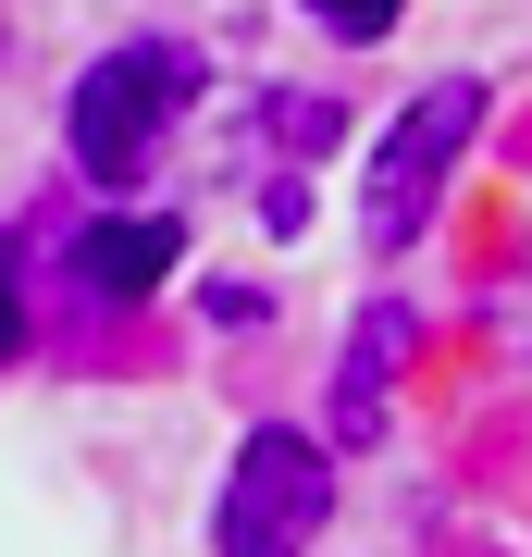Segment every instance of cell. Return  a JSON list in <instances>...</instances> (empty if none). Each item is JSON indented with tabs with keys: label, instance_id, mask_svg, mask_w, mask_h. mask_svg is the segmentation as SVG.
Masks as SVG:
<instances>
[{
	"label": "cell",
	"instance_id": "3",
	"mask_svg": "<svg viewBox=\"0 0 532 557\" xmlns=\"http://www.w3.org/2000/svg\"><path fill=\"white\" fill-rule=\"evenodd\" d=\"M322 508H335V458L310 434H248L236 471H223V557H297L322 533Z\"/></svg>",
	"mask_w": 532,
	"mask_h": 557
},
{
	"label": "cell",
	"instance_id": "7",
	"mask_svg": "<svg viewBox=\"0 0 532 557\" xmlns=\"http://www.w3.org/2000/svg\"><path fill=\"white\" fill-rule=\"evenodd\" d=\"M25 347V273H13V236H0V359Z\"/></svg>",
	"mask_w": 532,
	"mask_h": 557
},
{
	"label": "cell",
	"instance_id": "4",
	"mask_svg": "<svg viewBox=\"0 0 532 557\" xmlns=\"http://www.w3.org/2000/svg\"><path fill=\"white\" fill-rule=\"evenodd\" d=\"M396 359H409V310H359V335H347V372H335V446H372L384 434V384H396Z\"/></svg>",
	"mask_w": 532,
	"mask_h": 557
},
{
	"label": "cell",
	"instance_id": "2",
	"mask_svg": "<svg viewBox=\"0 0 532 557\" xmlns=\"http://www.w3.org/2000/svg\"><path fill=\"white\" fill-rule=\"evenodd\" d=\"M471 124H483V87H471V75L421 87V100L396 112V137L372 149V186H359V223H372V248H409L421 223H434L446 174H458V149H471Z\"/></svg>",
	"mask_w": 532,
	"mask_h": 557
},
{
	"label": "cell",
	"instance_id": "1",
	"mask_svg": "<svg viewBox=\"0 0 532 557\" xmlns=\"http://www.w3.org/2000/svg\"><path fill=\"white\" fill-rule=\"evenodd\" d=\"M186 87H198V50H174V38L112 50V62H99V75L75 87V174H99V186H137L149 161H161V137H174Z\"/></svg>",
	"mask_w": 532,
	"mask_h": 557
},
{
	"label": "cell",
	"instance_id": "5",
	"mask_svg": "<svg viewBox=\"0 0 532 557\" xmlns=\"http://www.w3.org/2000/svg\"><path fill=\"white\" fill-rule=\"evenodd\" d=\"M75 273H87V298H149V285L174 273V223H161V211L87 223V236H75Z\"/></svg>",
	"mask_w": 532,
	"mask_h": 557
},
{
	"label": "cell",
	"instance_id": "6",
	"mask_svg": "<svg viewBox=\"0 0 532 557\" xmlns=\"http://www.w3.org/2000/svg\"><path fill=\"white\" fill-rule=\"evenodd\" d=\"M310 13L335 25V38H384V25H396V0H310Z\"/></svg>",
	"mask_w": 532,
	"mask_h": 557
}]
</instances>
